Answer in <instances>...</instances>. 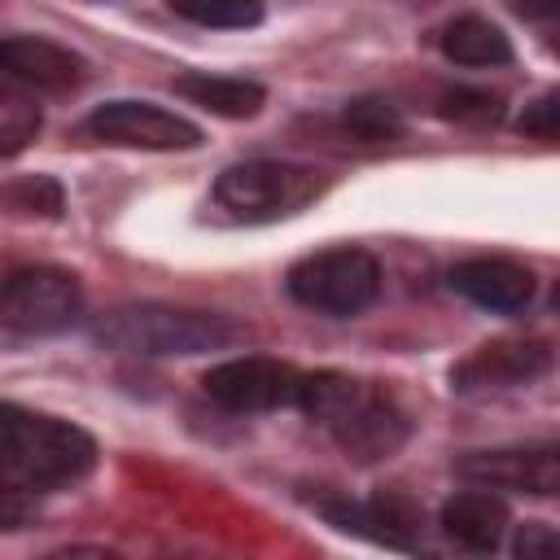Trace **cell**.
<instances>
[{"instance_id": "cell-16", "label": "cell", "mask_w": 560, "mask_h": 560, "mask_svg": "<svg viewBox=\"0 0 560 560\" xmlns=\"http://www.w3.org/2000/svg\"><path fill=\"white\" fill-rule=\"evenodd\" d=\"M438 44H442V57H446V61L468 66V70H486V66H508V61H512L508 35H503L494 22L477 18V13H464V18L446 22Z\"/></svg>"}, {"instance_id": "cell-15", "label": "cell", "mask_w": 560, "mask_h": 560, "mask_svg": "<svg viewBox=\"0 0 560 560\" xmlns=\"http://www.w3.org/2000/svg\"><path fill=\"white\" fill-rule=\"evenodd\" d=\"M175 92L219 118H254L267 101L262 83L254 79H236V74H210V70H188L175 79Z\"/></svg>"}, {"instance_id": "cell-18", "label": "cell", "mask_w": 560, "mask_h": 560, "mask_svg": "<svg viewBox=\"0 0 560 560\" xmlns=\"http://www.w3.org/2000/svg\"><path fill=\"white\" fill-rule=\"evenodd\" d=\"M0 214H26V219H57L61 214V184L48 175H26L13 184H0Z\"/></svg>"}, {"instance_id": "cell-25", "label": "cell", "mask_w": 560, "mask_h": 560, "mask_svg": "<svg viewBox=\"0 0 560 560\" xmlns=\"http://www.w3.org/2000/svg\"><path fill=\"white\" fill-rule=\"evenodd\" d=\"M512 9H516V13H525V18H542V13H551V9H556V0H512Z\"/></svg>"}, {"instance_id": "cell-12", "label": "cell", "mask_w": 560, "mask_h": 560, "mask_svg": "<svg viewBox=\"0 0 560 560\" xmlns=\"http://www.w3.org/2000/svg\"><path fill=\"white\" fill-rule=\"evenodd\" d=\"M451 289L481 311L516 315L534 302V271L512 258H468L451 271Z\"/></svg>"}, {"instance_id": "cell-5", "label": "cell", "mask_w": 560, "mask_h": 560, "mask_svg": "<svg viewBox=\"0 0 560 560\" xmlns=\"http://www.w3.org/2000/svg\"><path fill=\"white\" fill-rule=\"evenodd\" d=\"M284 289L298 306L315 311V315H359L376 302L381 293V262L359 249V245H337V249H319L306 254L302 262L289 267Z\"/></svg>"}, {"instance_id": "cell-14", "label": "cell", "mask_w": 560, "mask_h": 560, "mask_svg": "<svg viewBox=\"0 0 560 560\" xmlns=\"http://www.w3.org/2000/svg\"><path fill=\"white\" fill-rule=\"evenodd\" d=\"M442 534L464 551H494L508 534V503L490 490H464L442 503Z\"/></svg>"}, {"instance_id": "cell-19", "label": "cell", "mask_w": 560, "mask_h": 560, "mask_svg": "<svg viewBox=\"0 0 560 560\" xmlns=\"http://www.w3.org/2000/svg\"><path fill=\"white\" fill-rule=\"evenodd\" d=\"M341 122H346L363 144H385V140H394V136L402 131L398 109H394L389 101H376V96L350 101V105H346V114H341Z\"/></svg>"}, {"instance_id": "cell-4", "label": "cell", "mask_w": 560, "mask_h": 560, "mask_svg": "<svg viewBox=\"0 0 560 560\" xmlns=\"http://www.w3.org/2000/svg\"><path fill=\"white\" fill-rule=\"evenodd\" d=\"M324 188H328V179L315 166L254 158V162H236V166L219 171L214 201L241 223H276V219L306 210L315 197H324Z\"/></svg>"}, {"instance_id": "cell-10", "label": "cell", "mask_w": 560, "mask_h": 560, "mask_svg": "<svg viewBox=\"0 0 560 560\" xmlns=\"http://www.w3.org/2000/svg\"><path fill=\"white\" fill-rule=\"evenodd\" d=\"M455 472L464 481L490 486V490H521L551 499L560 490V451L547 446H508V451H472L455 459Z\"/></svg>"}, {"instance_id": "cell-8", "label": "cell", "mask_w": 560, "mask_h": 560, "mask_svg": "<svg viewBox=\"0 0 560 560\" xmlns=\"http://www.w3.org/2000/svg\"><path fill=\"white\" fill-rule=\"evenodd\" d=\"M201 385L228 411H276V407H298L302 372L284 359L241 354V359L214 363L201 376Z\"/></svg>"}, {"instance_id": "cell-6", "label": "cell", "mask_w": 560, "mask_h": 560, "mask_svg": "<svg viewBox=\"0 0 560 560\" xmlns=\"http://www.w3.org/2000/svg\"><path fill=\"white\" fill-rule=\"evenodd\" d=\"M83 289L66 267L31 262L0 280V324L26 337H52L79 324Z\"/></svg>"}, {"instance_id": "cell-7", "label": "cell", "mask_w": 560, "mask_h": 560, "mask_svg": "<svg viewBox=\"0 0 560 560\" xmlns=\"http://www.w3.org/2000/svg\"><path fill=\"white\" fill-rule=\"evenodd\" d=\"M83 131L101 144L149 149V153H175V149L201 144L197 122H188L184 114H171L153 101H105L83 118Z\"/></svg>"}, {"instance_id": "cell-3", "label": "cell", "mask_w": 560, "mask_h": 560, "mask_svg": "<svg viewBox=\"0 0 560 560\" xmlns=\"http://www.w3.org/2000/svg\"><path fill=\"white\" fill-rule=\"evenodd\" d=\"M92 337L105 350L118 354H140V359H188V354H210L245 341V328L232 315L219 311H188V306H166V302H131L114 306L96 319Z\"/></svg>"}, {"instance_id": "cell-20", "label": "cell", "mask_w": 560, "mask_h": 560, "mask_svg": "<svg viewBox=\"0 0 560 560\" xmlns=\"http://www.w3.org/2000/svg\"><path fill=\"white\" fill-rule=\"evenodd\" d=\"M39 131V105L18 92H0V158L22 153Z\"/></svg>"}, {"instance_id": "cell-24", "label": "cell", "mask_w": 560, "mask_h": 560, "mask_svg": "<svg viewBox=\"0 0 560 560\" xmlns=\"http://www.w3.org/2000/svg\"><path fill=\"white\" fill-rule=\"evenodd\" d=\"M512 551L516 556H547V551H556V534H551V525H542V521H529V525H521L516 529V542H512Z\"/></svg>"}, {"instance_id": "cell-1", "label": "cell", "mask_w": 560, "mask_h": 560, "mask_svg": "<svg viewBox=\"0 0 560 560\" xmlns=\"http://www.w3.org/2000/svg\"><path fill=\"white\" fill-rule=\"evenodd\" d=\"M298 407L328 429V438L359 464H376L402 451L411 420L398 407V398L376 385L346 372H302Z\"/></svg>"}, {"instance_id": "cell-22", "label": "cell", "mask_w": 560, "mask_h": 560, "mask_svg": "<svg viewBox=\"0 0 560 560\" xmlns=\"http://www.w3.org/2000/svg\"><path fill=\"white\" fill-rule=\"evenodd\" d=\"M560 96L556 92H542L525 114H521V131L525 136H538V140H556V131H560V122H556V114H560V105H556Z\"/></svg>"}, {"instance_id": "cell-11", "label": "cell", "mask_w": 560, "mask_h": 560, "mask_svg": "<svg viewBox=\"0 0 560 560\" xmlns=\"http://www.w3.org/2000/svg\"><path fill=\"white\" fill-rule=\"evenodd\" d=\"M0 74L35 92H70L83 79V57L39 35H9L0 39Z\"/></svg>"}, {"instance_id": "cell-17", "label": "cell", "mask_w": 560, "mask_h": 560, "mask_svg": "<svg viewBox=\"0 0 560 560\" xmlns=\"http://www.w3.org/2000/svg\"><path fill=\"white\" fill-rule=\"evenodd\" d=\"M166 4L184 22L214 26V31H245V26L262 22V4L258 0H166Z\"/></svg>"}, {"instance_id": "cell-23", "label": "cell", "mask_w": 560, "mask_h": 560, "mask_svg": "<svg viewBox=\"0 0 560 560\" xmlns=\"http://www.w3.org/2000/svg\"><path fill=\"white\" fill-rule=\"evenodd\" d=\"M31 508H35V494H26L22 486H13V481L4 477V468H0V529L26 525Z\"/></svg>"}, {"instance_id": "cell-13", "label": "cell", "mask_w": 560, "mask_h": 560, "mask_svg": "<svg viewBox=\"0 0 560 560\" xmlns=\"http://www.w3.org/2000/svg\"><path fill=\"white\" fill-rule=\"evenodd\" d=\"M315 508L346 534H363L381 547H398V551H411L416 547V508L394 499V494H381V499H368V503H354V499H315Z\"/></svg>"}, {"instance_id": "cell-2", "label": "cell", "mask_w": 560, "mask_h": 560, "mask_svg": "<svg viewBox=\"0 0 560 560\" xmlns=\"http://www.w3.org/2000/svg\"><path fill=\"white\" fill-rule=\"evenodd\" d=\"M96 464V442L57 416L0 402V468L26 494H52L83 481Z\"/></svg>"}, {"instance_id": "cell-9", "label": "cell", "mask_w": 560, "mask_h": 560, "mask_svg": "<svg viewBox=\"0 0 560 560\" xmlns=\"http://www.w3.org/2000/svg\"><path fill=\"white\" fill-rule=\"evenodd\" d=\"M551 368V346L538 337H494L477 346L468 359L451 368V385L459 394H481V389H516L538 381Z\"/></svg>"}, {"instance_id": "cell-21", "label": "cell", "mask_w": 560, "mask_h": 560, "mask_svg": "<svg viewBox=\"0 0 560 560\" xmlns=\"http://www.w3.org/2000/svg\"><path fill=\"white\" fill-rule=\"evenodd\" d=\"M442 114L446 118H494L499 114V101L490 92H468V88H455L442 96Z\"/></svg>"}]
</instances>
